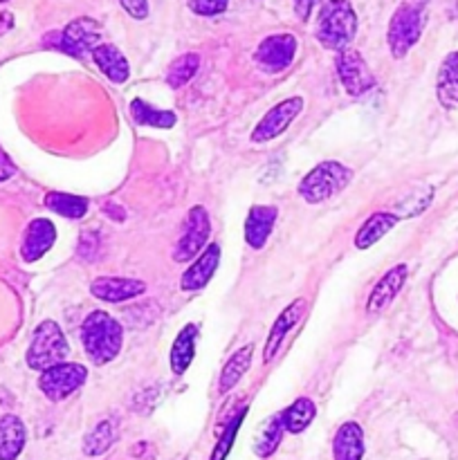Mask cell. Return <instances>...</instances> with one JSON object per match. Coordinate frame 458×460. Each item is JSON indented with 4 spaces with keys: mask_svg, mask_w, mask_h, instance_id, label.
<instances>
[{
    "mask_svg": "<svg viewBox=\"0 0 458 460\" xmlns=\"http://www.w3.org/2000/svg\"><path fill=\"white\" fill-rule=\"evenodd\" d=\"M119 4L135 21H144L148 16V0H119Z\"/></svg>",
    "mask_w": 458,
    "mask_h": 460,
    "instance_id": "33",
    "label": "cell"
},
{
    "mask_svg": "<svg viewBox=\"0 0 458 460\" xmlns=\"http://www.w3.org/2000/svg\"><path fill=\"white\" fill-rule=\"evenodd\" d=\"M395 225H398V216L389 214V211H377V214L366 218V223L359 227L357 236H355V247H357V250H368V247L375 245L380 238H384Z\"/></svg>",
    "mask_w": 458,
    "mask_h": 460,
    "instance_id": "21",
    "label": "cell"
},
{
    "mask_svg": "<svg viewBox=\"0 0 458 460\" xmlns=\"http://www.w3.org/2000/svg\"><path fill=\"white\" fill-rule=\"evenodd\" d=\"M0 3H7V0H0Z\"/></svg>",
    "mask_w": 458,
    "mask_h": 460,
    "instance_id": "37",
    "label": "cell"
},
{
    "mask_svg": "<svg viewBox=\"0 0 458 460\" xmlns=\"http://www.w3.org/2000/svg\"><path fill=\"white\" fill-rule=\"evenodd\" d=\"M355 34H357V13L350 0H328L319 9L317 40L323 48L341 52L348 48Z\"/></svg>",
    "mask_w": 458,
    "mask_h": 460,
    "instance_id": "2",
    "label": "cell"
},
{
    "mask_svg": "<svg viewBox=\"0 0 458 460\" xmlns=\"http://www.w3.org/2000/svg\"><path fill=\"white\" fill-rule=\"evenodd\" d=\"M92 58L97 63L99 70L112 81V84H126L130 76V66L126 61L124 54L110 43H99L97 48L92 49Z\"/></svg>",
    "mask_w": 458,
    "mask_h": 460,
    "instance_id": "18",
    "label": "cell"
},
{
    "mask_svg": "<svg viewBox=\"0 0 458 460\" xmlns=\"http://www.w3.org/2000/svg\"><path fill=\"white\" fill-rule=\"evenodd\" d=\"M67 355H70V346L57 322H43L40 326H36L31 344L27 349V367L43 373L66 362Z\"/></svg>",
    "mask_w": 458,
    "mask_h": 460,
    "instance_id": "3",
    "label": "cell"
},
{
    "mask_svg": "<svg viewBox=\"0 0 458 460\" xmlns=\"http://www.w3.org/2000/svg\"><path fill=\"white\" fill-rule=\"evenodd\" d=\"M323 0H295V13L301 22H308L314 9L321 4Z\"/></svg>",
    "mask_w": 458,
    "mask_h": 460,
    "instance_id": "34",
    "label": "cell"
},
{
    "mask_svg": "<svg viewBox=\"0 0 458 460\" xmlns=\"http://www.w3.org/2000/svg\"><path fill=\"white\" fill-rule=\"evenodd\" d=\"M81 344L88 358L94 364H108L119 355L121 344H124V332L121 326L103 310H94L88 314L81 328Z\"/></svg>",
    "mask_w": 458,
    "mask_h": 460,
    "instance_id": "1",
    "label": "cell"
},
{
    "mask_svg": "<svg viewBox=\"0 0 458 460\" xmlns=\"http://www.w3.org/2000/svg\"><path fill=\"white\" fill-rule=\"evenodd\" d=\"M99 40H101V25L94 18L81 16L67 22L66 30L57 34V40L52 45L61 49V52L70 54V57L84 58L85 54H92Z\"/></svg>",
    "mask_w": 458,
    "mask_h": 460,
    "instance_id": "7",
    "label": "cell"
},
{
    "mask_svg": "<svg viewBox=\"0 0 458 460\" xmlns=\"http://www.w3.org/2000/svg\"><path fill=\"white\" fill-rule=\"evenodd\" d=\"M337 75H339L346 93L353 94V97H362L375 88V76L368 70L366 61L357 49H341L339 57H337Z\"/></svg>",
    "mask_w": 458,
    "mask_h": 460,
    "instance_id": "8",
    "label": "cell"
},
{
    "mask_svg": "<svg viewBox=\"0 0 458 460\" xmlns=\"http://www.w3.org/2000/svg\"><path fill=\"white\" fill-rule=\"evenodd\" d=\"M209 232H211V223L205 207H193V209L187 214L184 234L182 238H180L178 247H175L173 259L178 261V263H187V261H191L193 256L205 247L207 238H209Z\"/></svg>",
    "mask_w": 458,
    "mask_h": 460,
    "instance_id": "11",
    "label": "cell"
},
{
    "mask_svg": "<svg viewBox=\"0 0 458 460\" xmlns=\"http://www.w3.org/2000/svg\"><path fill=\"white\" fill-rule=\"evenodd\" d=\"M25 425L21 418L0 416V460H16L25 447Z\"/></svg>",
    "mask_w": 458,
    "mask_h": 460,
    "instance_id": "19",
    "label": "cell"
},
{
    "mask_svg": "<svg viewBox=\"0 0 458 460\" xmlns=\"http://www.w3.org/2000/svg\"><path fill=\"white\" fill-rule=\"evenodd\" d=\"M245 411L247 409H241V411L232 418V422L227 425V429L223 431L220 440L216 443V449H214V454H211L209 460H225L229 456V452H232V447H233V440H236L238 427L242 425V418H245Z\"/></svg>",
    "mask_w": 458,
    "mask_h": 460,
    "instance_id": "31",
    "label": "cell"
},
{
    "mask_svg": "<svg viewBox=\"0 0 458 460\" xmlns=\"http://www.w3.org/2000/svg\"><path fill=\"white\" fill-rule=\"evenodd\" d=\"M283 420H281V413L278 416H272L268 422H265L263 427H260V431L256 434V440H254V454L259 458H268L272 456L274 452H277V447L281 445L283 440Z\"/></svg>",
    "mask_w": 458,
    "mask_h": 460,
    "instance_id": "28",
    "label": "cell"
},
{
    "mask_svg": "<svg viewBox=\"0 0 458 460\" xmlns=\"http://www.w3.org/2000/svg\"><path fill=\"white\" fill-rule=\"evenodd\" d=\"M220 263V247L218 245H209L200 256H198L196 263L182 274V286L184 292H198L211 281V277L216 274V268Z\"/></svg>",
    "mask_w": 458,
    "mask_h": 460,
    "instance_id": "17",
    "label": "cell"
},
{
    "mask_svg": "<svg viewBox=\"0 0 458 460\" xmlns=\"http://www.w3.org/2000/svg\"><path fill=\"white\" fill-rule=\"evenodd\" d=\"M422 30H425V12L411 3H402L393 12L386 31L389 49L395 58L407 57L409 49L420 40Z\"/></svg>",
    "mask_w": 458,
    "mask_h": 460,
    "instance_id": "5",
    "label": "cell"
},
{
    "mask_svg": "<svg viewBox=\"0 0 458 460\" xmlns=\"http://www.w3.org/2000/svg\"><path fill=\"white\" fill-rule=\"evenodd\" d=\"M317 416V407H314L313 400L299 398L281 413L283 429L290 431V434H301V431L308 429L310 422Z\"/></svg>",
    "mask_w": 458,
    "mask_h": 460,
    "instance_id": "25",
    "label": "cell"
},
{
    "mask_svg": "<svg viewBox=\"0 0 458 460\" xmlns=\"http://www.w3.org/2000/svg\"><path fill=\"white\" fill-rule=\"evenodd\" d=\"M229 7V0H189V9L198 16H218Z\"/></svg>",
    "mask_w": 458,
    "mask_h": 460,
    "instance_id": "32",
    "label": "cell"
},
{
    "mask_svg": "<svg viewBox=\"0 0 458 460\" xmlns=\"http://www.w3.org/2000/svg\"><path fill=\"white\" fill-rule=\"evenodd\" d=\"M198 67H200V57L193 52L184 54V57H180L178 61L173 63V66L169 67V75H166V84L171 85V88H182V85H187L189 81L196 76Z\"/></svg>",
    "mask_w": 458,
    "mask_h": 460,
    "instance_id": "29",
    "label": "cell"
},
{
    "mask_svg": "<svg viewBox=\"0 0 458 460\" xmlns=\"http://www.w3.org/2000/svg\"><path fill=\"white\" fill-rule=\"evenodd\" d=\"M436 93H438V102L445 108L458 106V52L449 54L440 66Z\"/></svg>",
    "mask_w": 458,
    "mask_h": 460,
    "instance_id": "23",
    "label": "cell"
},
{
    "mask_svg": "<svg viewBox=\"0 0 458 460\" xmlns=\"http://www.w3.org/2000/svg\"><path fill=\"white\" fill-rule=\"evenodd\" d=\"M85 380H88L85 367L75 362H63L40 373L39 386L45 398L52 400V402H61V400L70 398L76 389H81Z\"/></svg>",
    "mask_w": 458,
    "mask_h": 460,
    "instance_id": "6",
    "label": "cell"
},
{
    "mask_svg": "<svg viewBox=\"0 0 458 460\" xmlns=\"http://www.w3.org/2000/svg\"><path fill=\"white\" fill-rule=\"evenodd\" d=\"M277 207L254 205L247 214L245 220V241L251 250H260L268 243L269 234H272L274 223H277Z\"/></svg>",
    "mask_w": 458,
    "mask_h": 460,
    "instance_id": "16",
    "label": "cell"
},
{
    "mask_svg": "<svg viewBox=\"0 0 458 460\" xmlns=\"http://www.w3.org/2000/svg\"><path fill=\"white\" fill-rule=\"evenodd\" d=\"M407 277L409 268L404 263L391 268L389 272L377 281V286L373 288L371 296H368L366 301V313H382V310L398 296V292L402 290V286L407 283Z\"/></svg>",
    "mask_w": 458,
    "mask_h": 460,
    "instance_id": "14",
    "label": "cell"
},
{
    "mask_svg": "<svg viewBox=\"0 0 458 460\" xmlns=\"http://www.w3.org/2000/svg\"><path fill=\"white\" fill-rule=\"evenodd\" d=\"M251 353H254V344H247V346H242L241 350H236L232 358H229V362L225 364V368H223V376H220V394H227V391H232L233 386L241 382V377L250 371Z\"/></svg>",
    "mask_w": 458,
    "mask_h": 460,
    "instance_id": "24",
    "label": "cell"
},
{
    "mask_svg": "<svg viewBox=\"0 0 458 460\" xmlns=\"http://www.w3.org/2000/svg\"><path fill=\"white\" fill-rule=\"evenodd\" d=\"M45 207L54 214L63 216V218H84L85 211H88V200L81 196H72V193H61L52 191L45 196Z\"/></svg>",
    "mask_w": 458,
    "mask_h": 460,
    "instance_id": "27",
    "label": "cell"
},
{
    "mask_svg": "<svg viewBox=\"0 0 458 460\" xmlns=\"http://www.w3.org/2000/svg\"><path fill=\"white\" fill-rule=\"evenodd\" d=\"M54 241H57V229L48 218H36L27 225L25 236H22L21 254L27 263H34L40 256L48 254L52 250Z\"/></svg>",
    "mask_w": 458,
    "mask_h": 460,
    "instance_id": "12",
    "label": "cell"
},
{
    "mask_svg": "<svg viewBox=\"0 0 458 460\" xmlns=\"http://www.w3.org/2000/svg\"><path fill=\"white\" fill-rule=\"evenodd\" d=\"M296 54V39L292 34H272L260 40L254 52V61L269 75L283 72Z\"/></svg>",
    "mask_w": 458,
    "mask_h": 460,
    "instance_id": "10",
    "label": "cell"
},
{
    "mask_svg": "<svg viewBox=\"0 0 458 460\" xmlns=\"http://www.w3.org/2000/svg\"><path fill=\"white\" fill-rule=\"evenodd\" d=\"M115 440V429L108 420H101L88 436L84 438V454L85 456H101L103 452H108Z\"/></svg>",
    "mask_w": 458,
    "mask_h": 460,
    "instance_id": "30",
    "label": "cell"
},
{
    "mask_svg": "<svg viewBox=\"0 0 458 460\" xmlns=\"http://www.w3.org/2000/svg\"><path fill=\"white\" fill-rule=\"evenodd\" d=\"M304 310H305V301L304 299H295L281 314L277 317L274 322L272 331H269L268 340H265V349H263V362H272L274 355L281 350L283 341H286L287 332L299 323V319L304 317Z\"/></svg>",
    "mask_w": 458,
    "mask_h": 460,
    "instance_id": "13",
    "label": "cell"
},
{
    "mask_svg": "<svg viewBox=\"0 0 458 460\" xmlns=\"http://www.w3.org/2000/svg\"><path fill=\"white\" fill-rule=\"evenodd\" d=\"M146 290L142 281H135V279H117V277H103L94 279L90 292L97 296L99 301H108V304H121V301H128L139 296Z\"/></svg>",
    "mask_w": 458,
    "mask_h": 460,
    "instance_id": "15",
    "label": "cell"
},
{
    "mask_svg": "<svg viewBox=\"0 0 458 460\" xmlns=\"http://www.w3.org/2000/svg\"><path fill=\"white\" fill-rule=\"evenodd\" d=\"M13 27V16L12 12H0V34Z\"/></svg>",
    "mask_w": 458,
    "mask_h": 460,
    "instance_id": "36",
    "label": "cell"
},
{
    "mask_svg": "<svg viewBox=\"0 0 458 460\" xmlns=\"http://www.w3.org/2000/svg\"><path fill=\"white\" fill-rule=\"evenodd\" d=\"M350 178H353L350 169L339 162H321L299 182V196L310 205H319L344 191Z\"/></svg>",
    "mask_w": 458,
    "mask_h": 460,
    "instance_id": "4",
    "label": "cell"
},
{
    "mask_svg": "<svg viewBox=\"0 0 458 460\" xmlns=\"http://www.w3.org/2000/svg\"><path fill=\"white\" fill-rule=\"evenodd\" d=\"M130 115H133L135 124L153 126V128H171L178 121L175 112L157 111V108H153L144 99H133V103H130Z\"/></svg>",
    "mask_w": 458,
    "mask_h": 460,
    "instance_id": "26",
    "label": "cell"
},
{
    "mask_svg": "<svg viewBox=\"0 0 458 460\" xmlns=\"http://www.w3.org/2000/svg\"><path fill=\"white\" fill-rule=\"evenodd\" d=\"M332 456H335V460H362L364 434L357 422H344L337 429L335 443H332Z\"/></svg>",
    "mask_w": 458,
    "mask_h": 460,
    "instance_id": "20",
    "label": "cell"
},
{
    "mask_svg": "<svg viewBox=\"0 0 458 460\" xmlns=\"http://www.w3.org/2000/svg\"><path fill=\"white\" fill-rule=\"evenodd\" d=\"M196 337L198 328L193 323H187L175 337L173 346H171V371L175 376H182L189 364L193 362V358H196Z\"/></svg>",
    "mask_w": 458,
    "mask_h": 460,
    "instance_id": "22",
    "label": "cell"
},
{
    "mask_svg": "<svg viewBox=\"0 0 458 460\" xmlns=\"http://www.w3.org/2000/svg\"><path fill=\"white\" fill-rule=\"evenodd\" d=\"M13 173H16V166H13V162L9 160L7 153L0 148V182H4V180L12 178Z\"/></svg>",
    "mask_w": 458,
    "mask_h": 460,
    "instance_id": "35",
    "label": "cell"
},
{
    "mask_svg": "<svg viewBox=\"0 0 458 460\" xmlns=\"http://www.w3.org/2000/svg\"><path fill=\"white\" fill-rule=\"evenodd\" d=\"M304 111V99L301 97H290L286 102L277 103L272 111L265 112L263 119L256 124L254 133H251V142L254 144H263V142H272L274 137L283 135L287 130V126L296 119Z\"/></svg>",
    "mask_w": 458,
    "mask_h": 460,
    "instance_id": "9",
    "label": "cell"
}]
</instances>
